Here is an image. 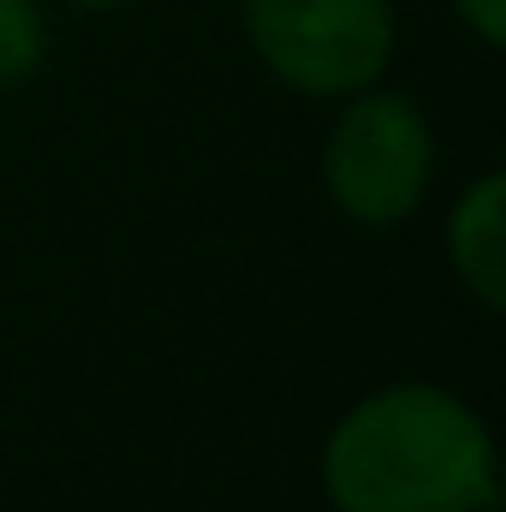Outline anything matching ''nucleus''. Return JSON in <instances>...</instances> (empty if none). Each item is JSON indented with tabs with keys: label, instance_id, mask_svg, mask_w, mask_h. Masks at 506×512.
<instances>
[{
	"label": "nucleus",
	"instance_id": "nucleus-6",
	"mask_svg": "<svg viewBox=\"0 0 506 512\" xmlns=\"http://www.w3.org/2000/svg\"><path fill=\"white\" fill-rule=\"evenodd\" d=\"M459 12V24L483 42V48H501L506 42V0H447Z\"/></svg>",
	"mask_w": 506,
	"mask_h": 512
},
{
	"label": "nucleus",
	"instance_id": "nucleus-2",
	"mask_svg": "<svg viewBox=\"0 0 506 512\" xmlns=\"http://www.w3.org/2000/svg\"><path fill=\"white\" fill-rule=\"evenodd\" d=\"M435 185V126L405 90H352L322 137V191L352 227H405Z\"/></svg>",
	"mask_w": 506,
	"mask_h": 512
},
{
	"label": "nucleus",
	"instance_id": "nucleus-5",
	"mask_svg": "<svg viewBox=\"0 0 506 512\" xmlns=\"http://www.w3.org/2000/svg\"><path fill=\"white\" fill-rule=\"evenodd\" d=\"M48 60V18L42 0H0V90L36 78Z\"/></svg>",
	"mask_w": 506,
	"mask_h": 512
},
{
	"label": "nucleus",
	"instance_id": "nucleus-1",
	"mask_svg": "<svg viewBox=\"0 0 506 512\" xmlns=\"http://www.w3.org/2000/svg\"><path fill=\"white\" fill-rule=\"evenodd\" d=\"M334 512H495V435L441 382H387L352 399L316 459Z\"/></svg>",
	"mask_w": 506,
	"mask_h": 512
},
{
	"label": "nucleus",
	"instance_id": "nucleus-3",
	"mask_svg": "<svg viewBox=\"0 0 506 512\" xmlns=\"http://www.w3.org/2000/svg\"><path fill=\"white\" fill-rule=\"evenodd\" d=\"M256 66L310 102H340L387 78L399 48L393 0H239Z\"/></svg>",
	"mask_w": 506,
	"mask_h": 512
},
{
	"label": "nucleus",
	"instance_id": "nucleus-4",
	"mask_svg": "<svg viewBox=\"0 0 506 512\" xmlns=\"http://www.w3.org/2000/svg\"><path fill=\"white\" fill-rule=\"evenodd\" d=\"M441 245H447L453 280L477 298V310L495 316L506 304V173L501 167L477 173L453 197L447 227H441Z\"/></svg>",
	"mask_w": 506,
	"mask_h": 512
},
{
	"label": "nucleus",
	"instance_id": "nucleus-7",
	"mask_svg": "<svg viewBox=\"0 0 506 512\" xmlns=\"http://www.w3.org/2000/svg\"><path fill=\"white\" fill-rule=\"evenodd\" d=\"M66 6H78V12H126L131 0H66Z\"/></svg>",
	"mask_w": 506,
	"mask_h": 512
}]
</instances>
